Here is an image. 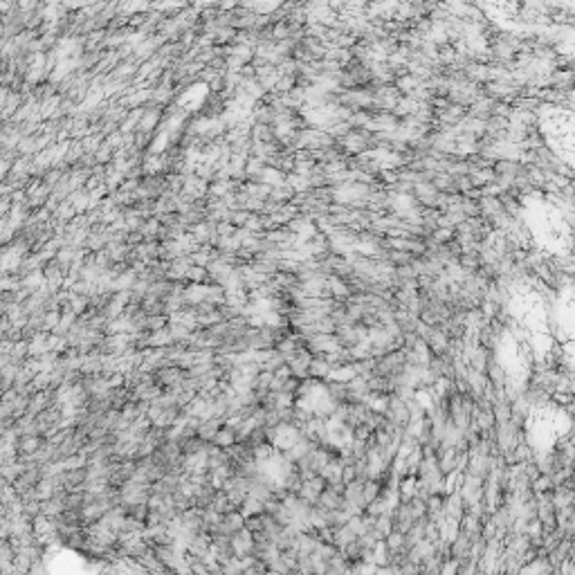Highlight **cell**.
Here are the masks:
<instances>
[{"label":"cell","instance_id":"cell-2","mask_svg":"<svg viewBox=\"0 0 575 575\" xmlns=\"http://www.w3.org/2000/svg\"><path fill=\"white\" fill-rule=\"evenodd\" d=\"M308 373H310V375H315V377L330 375L328 360H310V369H308Z\"/></svg>","mask_w":575,"mask_h":575},{"label":"cell","instance_id":"cell-1","mask_svg":"<svg viewBox=\"0 0 575 575\" xmlns=\"http://www.w3.org/2000/svg\"><path fill=\"white\" fill-rule=\"evenodd\" d=\"M211 443H213V445H218V447H223V449L232 447L234 443H238V436H236V429H234V427H229V425L221 427V429L216 432V436H213V441H211Z\"/></svg>","mask_w":575,"mask_h":575},{"label":"cell","instance_id":"cell-3","mask_svg":"<svg viewBox=\"0 0 575 575\" xmlns=\"http://www.w3.org/2000/svg\"><path fill=\"white\" fill-rule=\"evenodd\" d=\"M207 277V270L202 268V266H191L189 268V274H187V279H191V283H200L202 279Z\"/></svg>","mask_w":575,"mask_h":575}]
</instances>
